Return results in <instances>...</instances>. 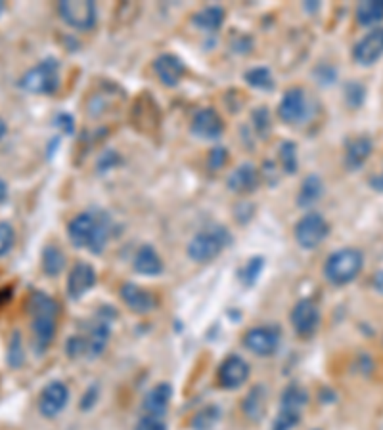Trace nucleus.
<instances>
[{
	"instance_id": "obj_24",
	"label": "nucleus",
	"mask_w": 383,
	"mask_h": 430,
	"mask_svg": "<svg viewBox=\"0 0 383 430\" xmlns=\"http://www.w3.org/2000/svg\"><path fill=\"white\" fill-rule=\"evenodd\" d=\"M383 20V0H366L356 6V22L361 25H376Z\"/></svg>"
},
{
	"instance_id": "obj_15",
	"label": "nucleus",
	"mask_w": 383,
	"mask_h": 430,
	"mask_svg": "<svg viewBox=\"0 0 383 430\" xmlns=\"http://www.w3.org/2000/svg\"><path fill=\"white\" fill-rule=\"evenodd\" d=\"M192 130H194L195 136H200V138L215 140V138H218V136L223 134L225 125H223V119H220V115H218L215 109L205 107V109H200V112L194 115Z\"/></svg>"
},
{
	"instance_id": "obj_34",
	"label": "nucleus",
	"mask_w": 383,
	"mask_h": 430,
	"mask_svg": "<svg viewBox=\"0 0 383 430\" xmlns=\"http://www.w3.org/2000/svg\"><path fill=\"white\" fill-rule=\"evenodd\" d=\"M136 430H167V427L161 417L144 415L140 419V423L136 424Z\"/></svg>"
},
{
	"instance_id": "obj_11",
	"label": "nucleus",
	"mask_w": 383,
	"mask_h": 430,
	"mask_svg": "<svg viewBox=\"0 0 383 430\" xmlns=\"http://www.w3.org/2000/svg\"><path fill=\"white\" fill-rule=\"evenodd\" d=\"M68 398H69L68 386L63 385V383H60V381L50 383V385H46L45 388H43V392H40V398H38V409H40L43 415L48 417V419H52V417H56L60 413L61 409L66 408Z\"/></svg>"
},
{
	"instance_id": "obj_37",
	"label": "nucleus",
	"mask_w": 383,
	"mask_h": 430,
	"mask_svg": "<svg viewBox=\"0 0 383 430\" xmlns=\"http://www.w3.org/2000/svg\"><path fill=\"white\" fill-rule=\"evenodd\" d=\"M370 184H372V187L377 190V192H383V172L374 176V178H370Z\"/></svg>"
},
{
	"instance_id": "obj_13",
	"label": "nucleus",
	"mask_w": 383,
	"mask_h": 430,
	"mask_svg": "<svg viewBox=\"0 0 383 430\" xmlns=\"http://www.w3.org/2000/svg\"><path fill=\"white\" fill-rule=\"evenodd\" d=\"M96 282V274L92 270L91 264L87 262H77L75 266L71 268L68 277V295L73 300H79L84 297L89 291L92 289V285Z\"/></svg>"
},
{
	"instance_id": "obj_2",
	"label": "nucleus",
	"mask_w": 383,
	"mask_h": 430,
	"mask_svg": "<svg viewBox=\"0 0 383 430\" xmlns=\"http://www.w3.org/2000/svg\"><path fill=\"white\" fill-rule=\"evenodd\" d=\"M69 241L77 247V249H91L92 252L104 251L105 243L110 239V226L105 218H98L92 216L91 213H83L77 215L68 226Z\"/></svg>"
},
{
	"instance_id": "obj_14",
	"label": "nucleus",
	"mask_w": 383,
	"mask_h": 430,
	"mask_svg": "<svg viewBox=\"0 0 383 430\" xmlns=\"http://www.w3.org/2000/svg\"><path fill=\"white\" fill-rule=\"evenodd\" d=\"M249 377V365L248 362L240 356H230L226 358L225 364L220 365L218 371V381L220 386H225L228 390H234L241 386Z\"/></svg>"
},
{
	"instance_id": "obj_22",
	"label": "nucleus",
	"mask_w": 383,
	"mask_h": 430,
	"mask_svg": "<svg viewBox=\"0 0 383 430\" xmlns=\"http://www.w3.org/2000/svg\"><path fill=\"white\" fill-rule=\"evenodd\" d=\"M107 337H110V331H107V325L104 321H100L96 325L92 327L89 337H84V354H89L91 358L100 356L104 352L105 344H107Z\"/></svg>"
},
{
	"instance_id": "obj_27",
	"label": "nucleus",
	"mask_w": 383,
	"mask_h": 430,
	"mask_svg": "<svg viewBox=\"0 0 383 430\" xmlns=\"http://www.w3.org/2000/svg\"><path fill=\"white\" fill-rule=\"evenodd\" d=\"M225 22V12L217 6L203 8L202 12H197L194 17V23L203 31H217Z\"/></svg>"
},
{
	"instance_id": "obj_39",
	"label": "nucleus",
	"mask_w": 383,
	"mask_h": 430,
	"mask_svg": "<svg viewBox=\"0 0 383 430\" xmlns=\"http://www.w3.org/2000/svg\"><path fill=\"white\" fill-rule=\"evenodd\" d=\"M6 123H4V121L0 119V140H2V138H4V134H6Z\"/></svg>"
},
{
	"instance_id": "obj_4",
	"label": "nucleus",
	"mask_w": 383,
	"mask_h": 430,
	"mask_svg": "<svg viewBox=\"0 0 383 430\" xmlns=\"http://www.w3.org/2000/svg\"><path fill=\"white\" fill-rule=\"evenodd\" d=\"M20 86L31 94H54L60 86V63L54 58L40 61L23 75Z\"/></svg>"
},
{
	"instance_id": "obj_10",
	"label": "nucleus",
	"mask_w": 383,
	"mask_h": 430,
	"mask_svg": "<svg viewBox=\"0 0 383 430\" xmlns=\"http://www.w3.org/2000/svg\"><path fill=\"white\" fill-rule=\"evenodd\" d=\"M278 331L274 327H253L243 337V344L257 356H271L278 348Z\"/></svg>"
},
{
	"instance_id": "obj_35",
	"label": "nucleus",
	"mask_w": 383,
	"mask_h": 430,
	"mask_svg": "<svg viewBox=\"0 0 383 430\" xmlns=\"http://www.w3.org/2000/svg\"><path fill=\"white\" fill-rule=\"evenodd\" d=\"M226 161H228V151H226L225 148H215L213 151H211L209 155V164L213 171H218V169H223L226 164Z\"/></svg>"
},
{
	"instance_id": "obj_33",
	"label": "nucleus",
	"mask_w": 383,
	"mask_h": 430,
	"mask_svg": "<svg viewBox=\"0 0 383 430\" xmlns=\"http://www.w3.org/2000/svg\"><path fill=\"white\" fill-rule=\"evenodd\" d=\"M8 362L12 367H20L23 364V348L22 342H20V333H14V337H12L10 348H8Z\"/></svg>"
},
{
	"instance_id": "obj_36",
	"label": "nucleus",
	"mask_w": 383,
	"mask_h": 430,
	"mask_svg": "<svg viewBox=\"0 0 383 430\" xmlns=\"http://www.w3.org/2000/svg\"><path fill=\"white\" fill-rule=\"evenodd\" d=\"M374 287H376L377 293L383 295V268H380L376 274H374Z\"/></svg>"
},
{
	"instance_id": "obj_40",
	"label": "nucleus",
	"mask_w": 383,
	"mask_h": 430,
	"mask_svg": "<svg viewBox=\"0 0 383 430\" xmlns=\"http://www.w3.org/2000/svg\"><path fill=\"white\" fill-rule=\"evenodd\" d=\"M4 8H6V6H4V2H2V0H0V14H2V12H4Z\"/></svg>"
},
{
	"instance_id": "obj_1",
	"label": "nucleus",
	"mask_w": 383,
	"mask_h": 430,
	"mask_svg": "<svg viewBox=\"0 0 383 430\" xmlns=\"http://www.w3.org/2000/svg\"><path fill=\"white\" fill-rule=\"evenodd\" d=\"M31 329L35 339V348L43 352L50 346L56 335V318H58V305L45 293H33L29 298Z\"/></svg>"
},
{
	"instance_id": "obj_19",
	"label": "nucleus",
	"mask_w": 383,
	"mask_h": 430,
	"mask_svg": "<svg viewBox=\"0 0 383 430\" xmlns=\"http://www.w3.org/2000/svg\"><path fill=\"white\" fill-rule=\"evenodd\" d=\"M259 185V174L253 164H241L228 176V187L236 193L255 192Z\"/></svg>"
},
{
	"instance_id": "obj_8",
	"label": "nucleus",
	"mask_w": 383,
	"mask_h": 430,
	"mask_svg": "<svg viewBox=\"0 0 383 430\" xmlns=\"http://www.w3.org/2000/svg\"><path fill=\"white\" fill-rule=\"evenodd\" d=\"M383 56V27L368 31L364 37L354 45L353 58L362 67L374 66Z\"/></svg>"
},
{
	"instance_id": "obj_20",
	"label": "nucleus",
	"mask_w": 383,
	"mask_h": 430,
	"mask_svg": "<svg viewBox=\"0 0 383 430\" xmlns=\"http://www.w3.org/2000/svg\"><path fill=\"white\" fill-rule=\"evenodd\" d=\"M173 390L169 385H158L151 390L146 400H144V413L151 417H161L165 415L167 408H169V401H171Z\"/></svg>"
},
{
	"instance_id": "obj_30",
	"label": "nucleus",
	"mask_w": 383,
	"mask_h": 430,
	"mask_svg": "<svg viewBox=\"0 0 383 430\" xmlns=\"http://www.w3.org/2000/svg\"><path fill=\"white\" fill-rule=\"evenodd\" d=\"M280 161H282V167L284 171L293 174L295 169H297V151H295V146L292 141H286L282 148H280Z\"/></svg>"
},
{
	"instance_id": "obj_23",
	"label": "nucleus",
	"mask_w": 383,
	"mask_h": 430,
	"mask_svg": "<svg viewBox=\"0 0 383 430\" xmlns=\"http://www.w3.org/2000/svg\"><path fill=\"white\" fill-rule=\"evenodd\" d=\"M307 404V392L301 386H287L286 392L282 394V413H290V415L301 417V411Z\"/></svg>"
},
{
	"instance_id": "obj_25",
	"label": "nucleus",
	"mask_w": 383,
	"mask_h": 430,
	"mask_svg": "<svg viewBox=\"0 0 383 430\" xmlns=\"http://www.w3.org/2000/svg\"><path fill=\"white\" fill-rule=\"evenodd\" d=\"M320 195H322V180L315 176V174H310L301 185L297 203H299L301 207H308V205H313V203L320 199Z\"/></svg>"
},
{
	"instance_id": "obj_28",
	"label": "nucleus",
	"mask_w": 383,
	"mask_h": 430,
	"mask_svg": "<svg viewBox=\"0 0 383 430\" xmlns=\"http://www.w3.org/2000/svg\"><path fill=\"white\" fill-rule=\"evenodd\" d=\"M66 268V256L63 252L58 249L56 245H48L43 252V270H45L46 275H54L61 274V270Z\"/></svg>"
},
{
	"instance_id": "obj_31",
	"label": "nucleus",
	"mask_w": 383,
	"mask_h": 430,
	"mask_svg": "<svg viewBox=\"0 0 383 430\" xmlns=\"http://www.w3.org/2000/svg\"><path fill=\"white\" fill-rule=\"evenodd\" d=\"M15 233L14 228L8 222H0V256H4L14 247Z\"/></svg>"
},
{
	"instance_id": "obj_26",
	"label": "nucleus",
	"mask_w": 383,
	"mask_h": 430,
	"mask_svg": "<svg viewBox=\"0 0 383 430\" xmlns=\"http://www.w3.org/2000/svg\"><path fill=\"white\" fill-rule=\"evenodd\" d=\"M264 406H266V392L263 386H257L248 394V398L243 401V411L249 419H261L264 413Z\"/></svg>"
},
{
	"instance_id": "obj_12",
	"label": "nucleus",
	"mask_w": 383,
	"mask_h": 430,
	"mask_svg": "<svg viewBox=\"0 0 383 430\" xmlns=\"http://www.w3.org/2000/svg\"><path fill=\"white\" fill-rule=\"evenodd\" d=\"M307 98L301 89H290L280 100L278 113L282 121H286L290 125L301 123L307 117Z\"/></svg>"
},
{
	"instance_id": "obj_32",
	"label": "nucleus",
	"mask_w": 383,
	"mask_h": 430,
	"mask_svg": "<svg viewBox=\"0 0 383 430\" xmlns=\"http://www.w3.org/2000/svg\"><path fill=\"white\" fill-rule=\"evenodd\" d=\"M364 92H366V90H364L361 82H349L345 89V98L349 105H351V107H359V105L364 102Z\"/></svg>"
},
{
	"instance_id": "obj_18",
	"label": "nucleus",
	"mask_w": 383,
	"mask_h": 430,
	"mask_svg": "<svg viewBox=\"0 0 383 430\" xmlns=\"http://www.w3.org/2000/svg\"><path fill=\"white\" fill-rule=\"evenodd\" d=\"M372 148L374 144L368 136H359L353 140L347 141L345 148V164L349 171H356L361 169L362 164L368 161V157L372 155Z\"/></svg>"
},
{
	"instance_id": "obj_38",
	"label": "nucleus",
	"mask_w": 383,
	"mask_h": 430,
	"mask_svg": "<svg viewBox=\"0 0 383 430\" xmlns=\"http://www.w3.org/2000/svg\"><path fill=\"white\" fill-rule=\"evenodd\" d=\"M6 197H8V185L4 180L0 178V203L6 199Z\"/></svg>"
},
{
	"instance_id": "obj_9",
	"label": "nucleus",
	"mask_w": 383,
	"mask_h": 430,
	"mask_svg": "<svg viewBox=\"0 0 383 430\" xmlns=\"http://www.w3.org/2000/svg\"><path fill=\"white\" fill-rule=\"evenodd\" d=\"M292 323L293 329L301 335V337H310L318 329L320 323V312L318 306L310 300V298H303L297 305L293 306L292 310Z\"/></svg>"
},
{
	"instance_id": "obj_5",
	"label": "nucleus",
	"mask_w": 383,
	"mask_h": 430,
	"mask_svg": "<svg viewBox=\"0 0 383 430\" xmlns=\"http://www.w3.org/2000/svg\"><path fill=\"white\" fill-rule=\"evenodd\" d=\"M228 245V231L225 228H211L200 231L188 245V256L195 262H209Z\"/></svg>"
},
{
	"instance_id": "obj_17",
	"label": "nucleus",
	"mask_w": 383,
	"mask_h": 430,
	"mask_svg": "<svg viewBox=\"0 0 383 430\" xmlns=\"http://www.w3.org/2000/svg\"><path fill=\"white\" fill-rule=\"evenodd\" d=\"M121 298L136 314H148L156 306V298L151 297V293L138 287L135 283H125L121 287Z\"/></svg>"
},
{
	"instance_id": "obj_21",
	"label": "nucleus",
	"mask_w": 383,
	"mask_h": 430,
	"mask_svg": "<svg viewBox=\"0 0 383 430\" xmlns=\"http://www.w3.org/2000/svg\"><path fill=\"white\" fill-rule=\"evenodd\" d=\"M136 272L144 275H158L163 270V262L159 259V254L153 251V247L144 245L138 249L135 256Z\"/></svg>"
},
{
	"instance_id": "obj_29",
	"label": "nucleus",
	"mask_w": 383,
	"mask_h": 430,
	"mask_svg": "<svg viewBox=\"0 0 383 430\" xmlns=\"http://www.w3.org/2000/svg\"><path fill=\"white\" fill-rule=\"evenodd\" d=\"M246 81H248L253 89L269 90L274 86L271 71H269V69H264V67H255V69L248 71V73H246Z\"/></svg>"
},
{
	"instance_id": "obj_7",
	"label": "nucleus",
	"mask_w": 383,
	"mask_h": 430,
	"mask_svg": "<svg viewBox=\"0 0 383 430\" xmlns=\"http://www.w3.org/2000/svg\"><path fill=\"white\" fill-rule=\"evenodd\" d=\"M330 233V226L326 218L318 213L303 216L295 226V239L303 249H316Z\"/></svg>"
},
{
	"instance_id": "obj_16",
	"label": "nucleus",
	"mask_w": 383,
	"mask_h": 430,
	"mask_svg": "<svg viewBox=\"0 0 383 430\" xmlns=\"http://www.w3.org/2000/svg\"><path fill=\"white\" fill-rule=\"evenodd\" d=\"M153 71L165 86H177L184 77V63L173 54H163L153 61Z\"/></svg>"
},
{
	"instance_id": "obj_3",
	"label": "nucleus",
	"mask_w": 383,
	"mask_h": 430,
	"mask_svg": "<svg viewBox=\"0 0 383 430\" xmlns=\"http://www.w3.org/2000/svg\"><path fill=\"white\" fill-rule=\"evenodd\" d=\"M364 256L356 249H341L326 260L324 275L333 285H347L362 272Z\"/></svg>"
},
{
	"instance_id": "obj_6",
	"label": "nucleus",
	"mask_w": 383,
	"mask_h": 430,
	"mask_svg": "<svg viewBox=\"0 0 383 430\" xmlns=\"http://www.w3.org/2000/svg\"><path fill=\"white\" fill-rule=\"evenodd\" d=\"M61 20L69 27L81 31H89L96 23V4L92 0H63L58 6Z\"/></svg>"
}]
</instances>
